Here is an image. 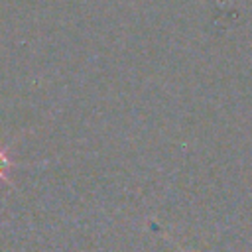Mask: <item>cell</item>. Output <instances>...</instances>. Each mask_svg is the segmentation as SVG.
I'll return each mask as SVG.
<instances>
[{
  "instance_id": "1",
  "label": "cell",
  "mask_w": 252,
  "mask_h": 252,
  "mask_svg": "<svg viewBox=\"0 0 252 252\" xmlns=\"http://www.w3.org/2000/svg\"><path fill=\"white\" fill-rule=\"evenodd\" d=\"M10 167V159H8V156L4 154V152H0V177L4 179V171Z\"/></svg>"
}]
</instances>
